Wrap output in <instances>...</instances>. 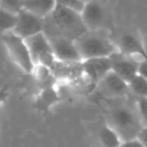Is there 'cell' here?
<instances>
[{"label":"cell","mask_w":147,"mask_h":147,"mask_svg":"<svg viewBox=\"0 0 147 147\" xmlns=\"http://www.w3.org/2000/svg\"><path fill=\"white\" fill-rule=\"evenodd\" d=\"M32 75L41 89L55 87V82H57L51 69L47 67H45V65H35Z\"/></svg>","instance_id":"17"},{"label":"cell","mask_w":147,"mask_h":147,"mask_svg":"<svg viewBox=\"0 0 147 147\" xmlns=\"http://www.w3.org/2000/svg\"><path fill=\"white\" fill-rule=\"evenodd\" d=\"M24 0H0V6L3 10L18 14L23 9Z\"/></svg>","instance_id":"20"},{"label":"cell","mask_w":147,"mask_h":147,"mask_svg":"<svg viewBox=\"0 0 147 147\" xmlns=\"http://www.w3.org/2000/svg\"><path fill=\"white\" fill-rule=\"evenodd\" d=\"M59 101V96L57 92L55 91V87L51 88L42 89L41 93L39 96L37 97L36 101H35V107L38 111L40 112L47 113L49 110L53 105L57 103Z\"/></svg>","instance_id":"15"},{"label":"cell","mask_w":147,"mask_h":147,"mask_svg":"<svg viewBox=\"0 0 147 147\" xmlns=\"http://www.w3.org/2000/svg\"><path fill=\"white\" fill-rule=\"evenodd\" d=\"M137 138L144 144L145 147H147V126L143 127V128L141 129L140 133L138 134V137H137Z\"/></svg>","instance_id":"25"},{"label":"cell","mask_w":147,"mask_h":147,"mask_svg":"<svg viewBox=\"0 0 147 147\" xmlns=\"http://www.w3.org/2000/svg\"><path fill=\"white\" fill-rule=\"evenodd\" d=\"M75 42L83 61L94 57H108L119 51L116 41L113 40L110 30L107 28L88 30Z\"/></svg>","instance_id":"3"},{"label":"cell","mask_w":147,"mask_h":147,"mask_svg":"<svg viewBox=\"0 0 147 147\" xmlns=\"http://www.w3.org/2000/svg\"><path fill=\"white\" fill-rule=\"evenodd\" d=\"M45 30V18L37 16L23 8L18 13V21L13 32L18 36L26 39L33 35L43 32Z\"/></svg>","instance_id":"7"},{"label":"cell","mask_w":147,"mask_h":147,"mask_svg":"<svg viewBox=\"0 0 147 147\" xmlns=\"http://www.w3.org/2000/svg\"><path fill=\"white\" fill-rule=\"evenodd\" d=\"M57 81H63L71 86L81 82L85 78L83 61H57L51 67Z\"/></svg>","instance_id":"8"},{"label":"cell","mask_w":147,"mask_h":147,"mask_svg":"<svg viewBox=\"0 0 147 147\" xmlns=\"http://www.w3.org/2000/svg\"><path fill=\"white\" fill-rule=\"evenodd\" d=\"M138 74L147 79V59H143V61L139 63Z\"/></svg>","instance_id":"24"},{"label":"cell","mask_w":147,"mask_h":147,"mask_svg":"<svg viewBox=\"0 0 147 147\" xmlns=\"http://www.w3.org/2000/svg\"><path fill=\"white\" fill-rule=\"evenodd\" d=\"M86 77L91 83L97 86L99 82L112 71L110 57H94L83 61Z\"/></svg>","instance_id":"13"},{"label":"cell","mask_w":147,"mask_h":147,"mask_svg":"<svg viewBox=\"0 0 147 147\" xmlns=\"http://www.w3.org/2000/svg\"><path fill=\"white\" fill-rule=\"evenodd\" d=\"M57 3L61 6L67 7L79 13H82L86 4L83 0H57Z\"/></svg>","instance_id":"21"},{"label":"cell","mask_w":147,"mask_h":147,"mask_svg":"<svg viewBox=\"0 0 147 147\" xmlns=\"http://www.w3.org/2000/svg\"><path fill=\"white\" fill-rule=\"evenodd\" d=\"M96 90L104 99L120 98L130 94L128 83L113 71L97 84Z\"/></svg>","instance_id":"6"},{"label":"cell","mask_w":147,"mask_h":147,"mask_svg":"<svg viewBox=\"0 0 147 147\" xmlns=\"http://www.w3.org/2000/svg\"><path fill=\"white\" fill-rule=\"evenodd\" d=\"M106 122L116 131L123 141L138 137L142 122L137 110L136 97L132 94L114 99H104Z\"/></svg>","instance_id":"1"},{"label":"cell","mask_w":147,"mask_h":147,"mask_svg":"<svg viewBox=\"0 0 147 147\" xmlns=\"http://www.w3.org/2000/svg\"><path fill=\"white\" fill-rule=\"evenodd\" d=\"M88 31L81 13L57 4L55 10L45 18L43 33L47 37H67L77 40Z\"/></svg>","instance_id":"2"},{"label":"cell","mask_w":147,"mask_h":147,"mask_svg":"<svg viewBox=\"0 0 147 147\" xmlns=\"http://www.w3.org/2000/svg\"><path fill=\"white\" fill-rule=\"evenodd\" d=\"M137 110L143 127L147 126V97L136 98Z\"/></svg>","instance_id":"22"},{"label":"cell","mask_w":147,"mask_h":147,"mask_svg":"<svg viewBox=\"0 0 147 147\" xmlns=\"http://www.w3.org/2000/svg\"><path fill=\"white\" fill-rule=\"evenodd\" d=\"M98 136L102 147H119L123 142L118 133L107 122L100 128Z\"/></svg>","instance_id":"16"},{"label":"cell","mask_w":147,"mask_h":147,"mask_svg":"<svg viewBox=\"0 0 147 147\" xmlns=\"http://www.w3.org/2000/svg\"><path fill=\"white\" fill-rule=\"evenodd\" d=\"M112 71L129 84L134 77L138 75L139 63H141L131 55H125L121 51L111 55L110 57Z\"/></svg>","instance_id":"9"},{"label":"cell","mask_w":147,"mask_h":147,"mask_svg":"<svg viewBox=\"0 0 147 147\" xmlns=\"http://www.w3.org/2000/svg\"><path fill=\"white\" fill-rule=\"evenodd\" d=\"M1 39L11 61L18 65L23 71L32 74L35 65L31 59L25 39L15 34L13 31L1 33Z\"/></svg>","instance_id":"4"},{"label":"cell","mask_w":147,"mask_h":147,"mask_svg":"<svg viewBox=\"0 0 147 147\" xmlns=\"http://www.w3.org/2000/svg\"><path fill=\"white\" fill-rule=\"evenodd\" d=\"M57 4V0H24L23 8L41 18H45L55 10Z\"/></svg>","instance_id":"14"},{"label":"cell","mask_w":147,"mask_h":147,"mask_svg":"<svg viewBox=\"0 0 147 147\" xmlns=\"http://www.w3.org/2000/svg\"><path fill=\"white\" fill-rule=\"evenodd\" d=\"M31 59L35 65H45L49 69L57 61L49 39L43 32L25 39Z\"/></svg>","instance_id":"5"},{"label":"cell","mask_w":147,"mask_h":147,"mask_svg":"<svg viewBox=\"0 0 147 147\" xmlns=\"http://www.w3.org/2000/svg\"><path fill=\"white\" fill-rule=\"evenodd\" d=\"M81 15L88 30L106 28L105 27V22L107 20L106 10L99 0H92L87 2Z\"/></svg>","instance_id":"10"},{"label":"cell","mask_w":147,"mask_h":147,"mask_svg":"<svg viewBox=\"0 0 147 147\" xmlns=\"http://www.w3.org/2000/svg\"><path fill=\"white\" fill-rule=\"evenodd\" d=\"M0 21H1L0 23L1 24V33L10 32V31L14 30L16 27L17 21H18V14L1 9Z\"/></svg>","instance_id":"19"},{"label":"cell","mask_w":147,"mask_h":147,"mask_svg":"<svg viewBox=\"0 0 147 147\" xmlns=\"http://www.w3.org/2000/svg\"><path fill=\"white\" fill-rule=\"evenodd\" d=\"M49 39L57 61H83L75 40L67 37H49Z\"/></svg>","instance_id":"11"},{"label":"cell","mask_w":147,"mask_h":147,"mask_svg":"<svg viewBox=\"0 0 147 147\" xmlns=\"http://www.w3.org/2000/svg\"><path fill=\"white\" fill-rule=\"evenodd\" d=\"M130 93L136 98L147 97V79L141 75H137L129 82Z\"/></svg>","instance_id":"18"},{"label":"cell","mask_w":147,"mask_h":147,"mask_svg":"<svg viewBox=\"0 0 147 147\" xmlns=\"http://www.w3.org/2000/svg\"><path fill=\"white\" fill-rule=\"evenodd\" d=\"M85 3H87V2H89V1H92V0H83Z\"/></svg>","instance_id":"26"},{"label":"cell","mask_w":147,"mask_h":147,"mask_svg":"<svg viewBox=\"0 0 147 147\" xmlns=\"http://www.w3.org/2000/svg\"><path fill=\"white\" fill-rule=\"evenodd\" d=\"M115 41L119 51L121 53L131 55L140 61H142L143 59H147V51L144 45L135 33L125 32L119 37L118 40Z\"/></svg>","instance_id":"12"},{"label":"cell","mask_w":147,"mask_h":147,"mask_svg":"<svg viewBox=\"0 0 147 147\" xmlns=\"http://www.w3.org/2000/svg\"><path fill=\"white\" fill-rule=\"evenodd\" d=\"M119 147H145V146L138 138H136V139H132V140L123 141Z\"/></svg>","instance_id":"23"}]
</instances>
